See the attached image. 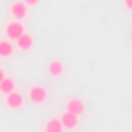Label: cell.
<instances>
[{"mask_svg":"<svg viewBox=\"0 0 132 132\" xmlns=\"http://www.w3.org/2000/svg\"><path fill=\"white\" fill-rule=\"evenodd\" d=\"M21 33H25V31H23V25H21L20 20H16V21H12V23L6 25V35H8L12 41H16Z\"/></svg>","mask_w":132,"mask_h":132,"instance_id":"cell-1","label":"cell"},{"mask_svg":"<svg viewBox=\"0 0 132 132\" xmlns=\"http://www.w3.org/2000/svg\"><path fill=\"white\" fill-rule=\"evenodd\" d=\"M29 99H31L33 103H45L47 99V89L43 86H33L29 89Z\"/></svg>","mask_w":132,"mask_h":132,"instance_id":"cell-2","label":"cell"},{"mask_svg":"<svg viewBox=\"0 0 132 132\" xmlns=\"http://www.w3.org/2000/svg\"><path fill=\"white\" fill-rule=\"evenodd\" d=\"M6 95H8V97H6V105H8L10 109H20L21 105H23V97H21V93H18L16 89H12Z\"/></svg>","mask_w":132,"mask_h":132,"instance_id":"cell-3","label":"cell"},{"mask_svg":"<svg viewBox=\"0 0 132 132\" xmlns=\"http://www.w3.org/2000/svg\"><path fill=\"white\" fill-rule=\"evenodd\" d=\"M66 111H70V113H74V115H82L84 113V103L80 101L78 97H74V99H68V103H66Z\"/></svg>","mask_w":132,"mask_h":132,"instance_id":"cell-4","label":"cell"},{"mask_svg":"<svg viewBox=\"0 0 132 132\" xmlns=\"http://www.w3.org/2000/svg\"><path fill=\"white\" fill-rule=\"evenodd\" d=\"M60 122H62V126L64 128H76V124H78V115H74V113H70V111H66L64 115H62V119H60Z\"/></svg>","mask_w":132,"mask_h":132,"instance_id":"cell-5","label":"cell"},{"mask_svg":"<svg viewBox=\"0 0 132 132\" xmlns=\"http://www.w3.org/2000/svg\"><path fill=\"white\" fill-rule=\"evenodd\" d=\"M12 16L16 18V20L25 18L27 16V4H25V2H16V4H12Z\"/></svg>","mask_w":132,"mask_h":132,"instance_id":"cell-6","label":"cell"},{"mask_svg":"<svg viewBox=\"0 0 132 132\" xmlns=\"http://www.w3.org/2000/svg\"><path fill=\"white\" fill-rule=\"evenodd\" d=\"M16 43H18V49L27 51V49H31V47H33V37H31V35H27V33H21L20 37L16 39Z\"/></svg>","mask_w":132,"mask_h":132,"instance_id":"cell-7","label":"cell"},{"mask_svg":"<svg viewBox=\"0 0 132 132\" xmlns=\"http://www.w3.org/2000/svg\"><path fill=\"white\" fill-rule=\"evenodd\" d=\"M47 70H49L51 76H60L62 72H64V64H62L60 60H53V62H49Z\"/></svg>","mask_w":132,"mask_h":132,"instance_id":"cell-8","label":"cell"},{"mask_svg":"<svg viewBox=\"0 0 132 132\" xmlns=\"http://www.w3.org/2000/svg\"><path fill=\"white\" fill-rule=\"evenodd\" d=\"M45 130H47V132H60V130H64V126H62V122H60V120L51 119L49 122L45 124Z\"/></svg>","mask_w":132,"mask_h":132,"instance_id":"cell-9","label":"cell"},{"mask_svg":"<svg viewBox=\"0 0 132 132\" xmlns=\"http://www.w3.org/2000/svg\"><path fill=\"white\" fill-rule=\"evenodd\" d=\"M14 53V45L10 41H0V56H10Z\"/></svg>","mask_w":132,"mask_h":132,"instance_id":"cell-10","label":"cell"},{"mask_svg":"<svg viewBox=\"0 0 132 132\" xmlns=\"http://www.w3.org/2000/svg\"><path fill=\"white\" fill-rule=\"evenodd\" d=\"M12 89H14V82L4 76V78L0 80V91H2V93H10Z\"/></svg>","mask_w":132,"mask_h":132,"instance_id":"cell-11","label":"cell"},{"mask_svg":"<svg viewBox=\"0 0 132 132\" xmlns=\"http://www.w3.org/2000/svg\"><path fill=\"white\" fill-rule=\"evenodd\" d=\"M23 2H25V4H27V6H35V4H37V2H39V0H23Z\"/></svg>","mask_w":132,"mask_h":132,"instance_id":"cell-12","label":"cell"},{"mask_svg":"<svg viewBox=\"0 0 132 132\" xmlns=\"http://www.w3.org/2000/svg\"><path fill=\"white\" fill-rule=\"evenodd\" d=\"M124 6H126L128 10H132V0H124Z\"/></svg>","mask_w":132,"mask_h":132,"instance_id":"cell-13","label":"cell"},{"mask_svg":"<svg viewBox=\"0 0 132 132\" xmlns=\"http://www.w3.org/2000/svg\"><path fill=\"white\" fill-rule=\"evenodd\" d=\"M4 76H6V74H4V70H2V68H0V80L4 78Z\"/></svg>","mask_w":132,"mask_h":132,"instance_id":"cell-14","label":"cell"},{"mask_svg":"<svg viewBox=\"0 0 132 132\" xmlns=\"http://www.w3.org/2000/svg\"><path fill=\"white\" fill-rule=\"evenodd\" d=\"M130 41H132V33H130Z\"/></svg>","mask_w":132,"mask_h":132,"instance_id":"cell-15","label":"cell"}]
</instances>
